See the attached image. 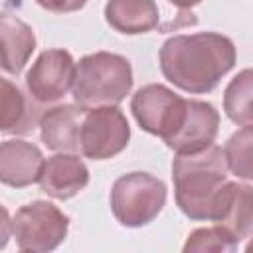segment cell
<instances>
[{"instance_id":"cell-4","label":"cell","mask_w":253,"mask_h":253,"mask_svg":"<svg viewBox=\"0 0 253 253\" xmlns=\"http://www.w3.org/2000/svg\"><path fill=\"white\" fill-rule=\"evenodd\" d=\"M166 184L148 172H130L111 188V211L125 227H142L156 219L166 204Z\"/></svg>"},{"instance_id":"cell-11","label":"cell","mask_w":253,"mask_h":253,"mask_svg":"<svg viewBox=\"0 0 253 253\" xmlns=\"http://www.w3.org/2000/svg\"><path fill=\"white\" fill-rule=\"evenodd\" d=\"M45 160L42 150L28 140L10 138L0 146V182L10 188H26L40 182Z\"/></svg>"},{"instance_id":"cell-16","label":"cell","mask_w":253,"mask_h":253,"mask_svg":"<svg viewBox=\"0 0 253 253\" xmlns=\"http://www.w3.org/2000/svg\"><path fill=\"white\" fill-rule=\"evenodd\" d=\"M2 85V132H30L40 121L36 109L26 95L8 79H0Z\"/></svg>"},{"instance_id":"cell-20","label":"cell","mask_w":253,"mask_h":253,"mask_svg":"<svg viewBox=\"0 0 253 253\" xmlns=\"http://www.w3.org/2000/svg\"><path fill=\"white\" fill-rule=\"evenodd\" d=\"M43 10L53 12V14H67V12H77L81 10L87 0H36Z\"/></svg>"},{"instance_id":"cell-14","label":"cell","mask_w":253,"mask_h":253,"mask_svg":"<svg viewBox=\"0 0 253 253\" xmlns=\"http://www.w3.org/2000/svg\"><path fill=\"white\" fill-rule=\"evenodd\" d=\"M0 38H2V69L18 75L36 49L34 30L20 18L4 12L0 16Z\"/></svg>"},{"instance_id":"cell-13","label":"cell","mask_w":253,"mask_h":253,"mask_svg":"<svg viewBox=\"0 0 253 253\" xmlns=\"http://www.w3.org/2000/svg\"><path fill=\"white\" fill-rule=\"evenodd\" d=\"M83 107L79 105H57L40 115V136L49 150L57 152H81L79 132L85 117Z\"/></svg>"},{"instance_id":"cell-1","label":"cell","mask_w":253,"mask_h":253,"mask_svg":"<svg viewBox=\"0 0 253 253\" xmlns=\"http://www.w3.org/2000/svg\"><path fill=\"white\" fill-rule=\"evenodd\" d=\"M235 57V43L217 32L172 36L158 53L162 75L192 95L213 91L221 77L233 69Z\"/></svg>"},{"instance_id":"cell-18","label":"cell","mask_w":253,"mask_h":253,"mask_svg":"<svg viewBox=\"0 0 253 253\" xmlns=\"http://www.w3.org/2000/svg\"><path fill=\"white\" fill-rule=\"evenodd\" d=\"M223 154L233 176L253 182V125L233 132L223 146Z\"/></svg>"},{"instance_id":"cell-12","label":"cell","mask_w":253,"mask_h":253,"mask_svg":"<svg viewBox=\"0 0 253 253\" xmlns=\"http://www.w3.org/2000/svg\"><path fill=\"white\" fill-rule=\"evenodd\" d=\"M89 184V168L73 152H59L45 160L40 188L53 200H69Z\"/></svg>"},{"instance_id":"cell-21","label":"cell","mask_w":253,"mask_h":253,"mask_svg":"<svg viewBox=\"0 0 253 253\" xmlns=\"http://www.w3.org/2000/svg\"><path fill=\"white\" fill-rule=\"evenodd\" d=\"M170 4H174L176 8H180V10H190V8H194V6H198L202 0H168Z\"/></svg>"},{"instance_id":"cell-8","label":"cell","mask_w":253,"mask_h":253,"mask_svg":"<svg viewBox=\"0 0 253 253\" xmlns=\"http://www.w3.org/2000/svg\"><path fill=\"white\" fill-rule=\"evenodd\" d=\"M75 61L67 49H45L26 73V87L36 103H55L73 87Z\"/></svg>"},{"instance_id":"cell-5","label":"cell","mask_w":253,"mask_h":253,"mask_svg":"<svg viewBox=\"0 0 253 253\" xmlns=\"http://www.w3.org/2000/svg\"><path fill=\"white\" fill-rule=\"evenodd\" d=\"M10 229L20 251L47 253L67 237L69 217L51 202L36 200L14 213Z\"/></svg>"},{"instance_id":"cell-22","label":"cell","mask_w":253,"mask_h":253,"mask_svg":"<svg viewBox=\"0 0 253 253\" xmlns=\"http://www.w3.org/2000/svg\"><path fill=\"white\" fill-rule=\"evenodd\" d=\"M245 251H247V253H253V237H251V241L245 245Z\"/></svg>"},{"instance_id":"cell-17","label":"cell","mask_w":253,"mask_h":253,"mask_svg":"<svg viewBox=\"0 0 253 253\" xmlns=\"http://www.w3.org/2000/svg\"><path fill=\"white\" fill-rule=\"evenodd\" d=\"M223 111L235 125H253V67L239 71L225 87Z\"/></svg>"},{"instance_id":"cell-2","label":"cell","mask_w":253,"mask_h":253,"mask_svg":"<svg viewBox=\"0 0 253 253\" xmlns=\"http://www.w3.org/2000/svg\"><path fill=\"white\" fill-rule=\"evenodd\" d=\"M227 162L221 146L176 154L172 160L174 198L180 211L194 221H211L215 200L227 182Z\"/></svg>"},{"instance_id":"cell-10","label":"cell","mask_w":253,"mask_h":253,"mask_svg":"<svg viewBox=\"0 0 253 253\" xmlns=\"http://www.w3.org/2000/svg\"><path fill=\"white\" fill-rule=\"evenodd\" d=\"M211 221L227 229L239 243L253 233V186L225 182L215 200Z\"/></svg>"},{"instance_id":"cell-9","label":"cell","mask_w":253,"mask_h":253,"mask_svg":"<svg viewBox=\"0 0 253 253\" xmlns=\"http://www.w3.org/2000/svg\"><path fill=\"white\" fill-rule=\"evenodd\" d=\"M219 130V113L211 103L186 99V115L178 130L164 142L176 154L200 152L213 144Z\"/></svg>"},{"instance_id":"cell-7","label":"cell","mask_w":253,"mask_h":253,"mask_svg":"<svg viewBox=\"0 0 253 253\" xmlns=\"http://www.w3.org/2000/svg\"><path fill=\"white\" fill-rule=\"evenodd\" d=\"M130 111L142 130L166 140L178 130L186 115V99L166 85L148 83L132 95Z\"/></svg>"},{"instance_id":"cell-6","label":"cell","mask_w":253,"mask_h":253,"mask_svg":"<svg viewBox=\"0 0 253 253\" xmlns=\"http://www.w3.org/2000/svg\"><path fill=\"white\" fill-rule=\"evenodd\" d=\"M130 126L125 113L117 107H99L85 111L79 146L81 154L91 160H107L117 156L128 146Z\"/></svg>"},{"instance_id":"cell-15","label":"cell","mask_w":253,"mask_h":253,"mask_svg":"<svg viewBox=\"0 0 253 253\" xmlns=\"http://www.w3.org/2000/svg\"><path fill=\"white\" fill-rule=\"evenodd\" d=\"M107 24L126 36L150 32L158 26V6L154 0H109L105 4Z\"/></svg>"},{"instance_id":"cell-19","label":"cell","mask_w":253,"mask_h":253,"mask_svg":"<svg viewBox=\"0 0 253 253\" xmlns=\"http://www.w3.org/2000/svg\"><path fill=\"white\" fill-rule=\"evenodd\" d=\"M237 245L239 243L233 239V235L215 223L213 227L194 229L184 243V253H225L235 251Z\"/></svg>"},{"instance_id":"cell-3","label":"cell","mask_w":253,"mask_h":253,"mask_svg":"<svg viewBox=\"0 0 253 253\" xmlns=\"http://www.w3.org/2000/svg\"><path fill=\"white\" fill-rule=\"evenodd\" d=\"M132 89L130 61L119 53L95 51L75 65L73 99L83 109L119 105Z\"/></svg>"}]
</instances>
